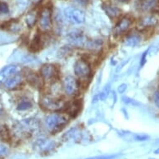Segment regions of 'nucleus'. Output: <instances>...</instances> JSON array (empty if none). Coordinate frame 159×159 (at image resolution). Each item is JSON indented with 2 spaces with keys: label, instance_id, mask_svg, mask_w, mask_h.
<instances>
[{
  "label": "nucleus",
  "instance_id": "24",
  "mask_svg": "<svg viewBox=\"0 0 159 159\" xmlns=\"http://www.w3.org/2000/svg\"><path fill=\"white\" fill-rule=\"evenodd\" d=\"M8 12H9V9H8V4L4 2L0 1V14H5Z\"/></svg>",
  "mask_w": 159,
  "mask_h": 159
},
{
  "label": "nucleus",
  "instance_id": "17",
  "mask_svg": "<svg viewBox=\"0 0 159 159\" xmlns=\"http://www.w3.org/2000/svg\"><path fill=\"white\" fill-rule=\"evenodd\" d=\"M103 9H104L105 13H107L111 18H117V17L120 15L121 13V11L119 8H117L115 6L110 5V4L103 5Z\"/></svg>",
  "mask_w": 159,
  "mask_h": 159
},
{
  "label": "nucleus",
  "instance_id": "29",
  "mask_svg": "<svg viewBox=\"0 0 159 159\" xmlns=\"http://www.w3.org/2000/svg\"><path fill=\"white\" fill-rule=\"evenodd\" d=\"M149 50V49H148ZM148 50H147L145 52H143V54L142 56V58H141V61H140V66L143 67V66L146 63V60H147V55H148Z\"/></svg>",
  "mask_w": 159,
  "mask_h": 159
},
{
  "label": "nucleus",
  "instance_id": "4",
  "mask_svg": "<svg viewBox=\"0 0 159 159\" xmlns=\"http://www.w3.org/2000/svg\"><path fill=\"white\" fill-rule=\"evenodd\" d=\"M39 26L43 31H48L52 27V12L48 7L40 11L39 17Z\"/></svg>",
  "mask_w": 159,
  "mask_h": 159
},
{
  "label": "nucleus",
  "instance_id": "5",
  "mask_svg": "<svg viewBox=\"0 0 159 159\" xmlns=\"http://www.w3.org/2000/svg\"><path fill=\"white\" fill-rule=\"evenodd\" d=\"M68 43L75 47H83L85 46L88 42L86 37L80 30H72L67 35Z\"/></svg>",
  "mask_w": 159,
  "mask_h": 159
},
{
  "label": "nucleus",
  "instance_id": "1",
  "mask_svg": "<svg viewBox=\"0 0 159 159\" xmlns=\"http://www.w3.org/2000/svg\"><path fill=\"white\" fill-rule=\"evenodd\" d=\"M68 123L65 116L60 113H52L48 115L45 119V125L51 133H57L62 129Z\"/></svg>",
  "mask_w": 159,
  "mask_h": 159
},
{
  "label": "nucleus",
  "instance_id": "15",
  "mask_svg": "<svg viewBox=\"0 0 159 159\" xmlns=\"http://www.w3.org/2000/svg\"><path fill=\"white\" fill-rule=\"evenodd\" d=\"M141 41V37L137 34H133L128 35L124 39V44L128 47H135Z\"/></svg>",
  "mask_w": 159,
  "mask_h": 159
},
{
  "label": "nucleus",
  "instance_id": "19",
  "mask_svg": "<svg viewBox=\"0 0 159 159\" xmlns=\"http://www.w3.org/2000/svg\"><path fill=\"white\" fill-rule=\"evenodd\" d=\"M157 23V20L154 16H147L142 19L141 25L144 28H147V27L154 26Z\"/></svg>",
  "mask_w": 159,
  "mask_h": 159
},
{
  "label": "nucleus",
  "instance_id": "14",
  "mask_svg": "<svg viewBox=\"0 0 159 159\" xmlns=\"http://www.w3.org/2000/svg\"><path fill=\"white\" fill-rule=\"evenodd\" d=\"M22 82V77L18 74H14V75L11 76L10 78H8L5 82H4V85L7 89H12L18 86L21 84Z\"/></svg>",
  "mask_w": 159,
  "mask_h": 159
},
{
  "label": "nucleus",
  "instance_id": "3",
  "mask_svg": "<svg viewBox=\"0 0 159 159\" xmlns=\"http://www.w3.org/2000/svg\"><path fill=\"white\" fill-rule=\"evenodd\" d=\"M63 14L68 22L74 24H81L85 21V13L84 11L73 7H67Z\"/></svg>",
  "mask_w": 159,
  "mask_h": 159
},
{
  "label": "nucleus",
  "instance_id": "30",
  "mask_svg": "<svg viewBox=\"0 0 159 159\" xmlns=\"http://www.w3.org/2000/svg\"><path fill=\"white\" fill-rule=\"evenodd\" d=\"M127 88H128L127 84H122L121 85H119V87H118L117 91H118V93H124V92L127 90Z\"/></svg>",
  "mask_w": 159,
  "mask_h": 159
},
{
  "label": "nucleus",
  "instance_id": "28",
  "mask_svg": "<svg viewBox=\"0 0 159 159\" xmlns=\"http://www.w3.org/2000/svg\"><path fill=\"white\" fill-rule=\"evenodd\" d=\"M148 139H149V136L146 135V134H138V135H135L136 141H147Z\"/></svg>",
  "mask_w": 159,
  "mask_h": 159
},
{
  "label": "nucleus",
  "instance_id": "12",
  "mask_svg": "<svg viewBox=\"0 0 159 159\" xmlns=\"http://www.w3.org/2000/svg\"><path fill=\"white\" fill-rule=\"evenodd\" d=\"M18 70V67L17 65H8L6 66L0 71V84L5 82L11 76L14 75Z\"/></svg>",
  "mask_w": 159,
  "mask_h": 159
},
{
  "label": "nucleus",
  "instance_id": "23",
  "mask_svg": "<svg viewBox=\"0 0 159 159\" xmlns=\"http://www.w3.org/2000/svg\"><path fill=\"white\" fill-rule=\"evenodd\" d=\"M122 100H123V102L127 105H132V106H138V105H140V103H139L138 101H136L134 99L131 98L129 97H123V98H122Z\"/></svg>",
  "mask_w": 159,
  "mask_h": 159
},
{
  "label": "nucleus",
  "instance_id": "25",
  "mask_svg": "<svg viewBox=\"0 0 159 159\" xmlns=\"http://www.w3.org/2000/svg\"><path fill=\"white\" fill-rule=\"evenodd\" d=\"M35 22H36V18H35V16L33 15V14H29V16H28L26 18V23L28 24L29 28H31L32 26H34V24H35Z\"/></svg>",
  "mask_w": 159,
  "mask_h": 159
},
{
  "label": "nucleus",
  "instance_id": "8",
  "mask_svg": "<svg viewBox=\"0 0 159 159\" xmlns=\"http://www.w3.org/2000/svg\"><path fill=\"white\" fill-rule=\"evenodd\" d=\"M57 74V70L54 65L47 63L43 65L40 68V76L44 80H51Z\"/></svg>",
  "mask_w": 159,
  "mask_h": 159
},
{
  "label": "nucleus",
  "instance_id": "11",
  "mask_svg": "<svg viewBox=\"0 0 159 159\" xmlns=\"http://www.w3.org/2000/svg\"><path fill=\"white\" fill-rule=\"evenodd\" d=\"M37 148L39 149V152H49L50 151H52V149L54 148L55 143L53 141H51L49 139H39V141L36 143Z\"/></svg>",
  "mask_w": 159,
  "mask_h": 159
},
{
  "label": "nucleus",
  "instance_id": "20",
  "mask_svg": "<svg viewBox=\"0 0 159 159\" xmlns=\"http://www.w3.org/2000/svg\"><path fill=\"white\" fill-rule=\"evenodd\" d=\"M42 44V40L39 35H36L33 39V42L31 44V50L33 52H36L40 49V46Z\"/></svg>",
  "mask_w": 159,
  "mask_h": 159
},
{
  "label": "nucleus",
  "instance_id": "34",
  "mask_svg": "<svg viewBox=\"0 0 159 159\" xmlns=\"http://www.w3.org/2000/svg\"><path fill=\"white\" fill-rule=\"evenodd\" d=\"M120 2H123V3H126V2H128V0H118Z\"/></svg>",
  "mask_w": 159,
  "mask_h": 159
},
{
  "label": "nucleus",
  "instance_id": "18",
  "mask_svg": "<svg viewBox=\"0 0 159 159\" xmlns=\"http://www.w3.org/2000/svg\"><path fill=\"white\" fill-rule=\"evenodd\" d=\"M64 108H66V111L68 112V114L71 115L72 117H75L76 115L78 114V112H79V109H80V104L79 102H73L69 103L68 106L64 107Z\"/></svg>",
  "mask_w": 159,
  "mask_h": 159
},
{
  "label": "nucleus",
  "instance_id": "7",
  "mask_svg": "<svg viewBox=\"0 0 159 159\" xmlns=\"http://www.w3.org/2000/svg\"><path fill=\"white\" fill-rule=\"evenodd\" d=\"M63 87L64 91L69 96H73L78 91V83L72 76H67L64 78L63 82Z\"/></svg>",
  "mask_w": 159,
  "mask_h": 159
},
{
  "label": "nucleus",
  "instance_id": "22",
  "mask_svg": "<svg viewBox=\"0 0 159 159\" xmlns=\"http://www.w3.org/2000/svg\"><path fill=\"white\" fill-rule=\"evenodd\" d=\"M33 104L32 102L29 100H24V101H22L18 106V110L19 111H25V110H28L29 108H31Z\"/></svg>",
  "mask_w": 159,
  "mask_h": 159
},
{
  "label": "nucleus",
  "instance_id": "27",
  "mask_svg": "<svg viewBox=\"0 0 159 159\" xmlns=\"http://www.w3.org/2000/svg\"><path fill=\"white\" fill-rule=\"evenodd\" d=\"M8 152V148L3 144H0V157H5Z\"/></svg>",
  "mask_w": 159,
  "mask_h": 159
},
{
  "label": "nucleus",
  "instance_id": "16",
  "mask_svg": "<svg viewBox=\"0 0 159 159\" xmlns=\"http://www.w3.org/2000/svg\"><path fill=\"white\" fill-rule=\"evenodd\" d=\"M158 0H140L139 8L143 11H150L157 4Z\"/></svg>",
  "mask_w": 159,
  "mask_h": 159
},
{
  "label": "nucleus",
  "instance_id": "21",
  "mask_svg": "<svg viewBox=\"0 0 159 159\" xmlns=\"http://www.w3.org/2000/svg\"><path fill=\"white\" fill-rule=\"evenodd\" d=\"M110 90H111V87H110V84H107L105 86V88L102 90V92L98 94V100H101V101H105L106 99L108 98L110 93Z\"/></svg>",
  "mask_w": 159,
  "mask_h": 159
},
{
  "label": "nucleus",
  "instance_id": "10",
  "mask_svg": "<svg viewBox=\"0 0 159 159\" xmlns=\"http://www.w3.org/2000/svg\"><path fill=\"white\" fill-rule=\"evenodd\" d=\"M131 24H132L131 18H129L128 17H124L116 24V26L113 29V33H114L115 35L123 34V33H125L129 29Z\"/></svg>",
  "mask_w": 159,
  "mask_h": 159
},
{
  "label": "nucleus",
  "instance_id": "2",
  "mask_svg": "<svg viewBox=\"0 0 159 159\" xmlns=\"http://www.w3.org/2000/svg\"><path fill=\"white\" fill-rule=\"evenodd\" d=\"M39 104L45 110L48 111H59L65 107V102L62 101L61 99L56 98L54 97L44 95L41 97L39 100Z\"/></svg>",
  "mask_w": 159,
  "mask_h": 159
},
{
  "label": "nucleus",
  "instance_id": "26",
  "mask_svg": "<svg viewBox=\"0 0 159 159\" xmlns=\"http://www.w3.org/2000/svg\"><path fill=\"white\" fill-rule=\"evenodd\" d=\"M118 156H119L118 154H115V155H109V156L94 157H90L88 159H116Z\"/></svg>",
  "mask_w": 159,
  "mask_h": 159
},
{
  "label": "nucleus",
  "instance_id": "13",
  "mask_svg": "<svg viewBox=\"0 0 159 159\" xmlns=\"http://www.w3.org/2000/svg\"><path fill=\"white\" fill-rule=\"evenodd\" d=\"M63 139L65 141H69V140H74L78 141L82 138V133L78 128H74L68 131L67 133L63 135Z\"/></svg>",
  "mask_w": 159,
  "mask_h": 159
},
{
  "label": "nucleus",
  "instance_id": "32",
  "mask_svg": "<svg viewBox=\"0 0 159 159\" xmlns=\"http://www.w3.org/2000/svg\"><path fill=\"white\" fill-rule=\"evenodd\" d=\"M76 2L79 4H81V5H86V3H88V0H76Z\"/></svg>",
  "mask_w": 159,
  "mask_h": 159
},
{
  "label": "nucleus",
  "instance_id": "6",
  "mask_svg": "<svg viewBox=\"0 0 159 159\" xmlns=\"http://www.w3.org/2000/svg\"><path fill=\"white\" fill-rule=\"evenodd\" d=\"M74 73L79 78H88L91 75V67L87 61L79 59L74 64Z\"/></svg>",
  "mask_w": 159,
  "mask_h": 159
},
{
  "label": "nucleus",
  "instance_id": "31",
  "mask_svg": "<svg viewBox=\"0 0 159 159\" xmlns=\"http://www.w3.org/2000/svg\"><path fill=\"white\" fill-rule=\"evenodd\" d=\"M153 98H154V102H155V104L157 105V107H159V90L155 92Z\"/></svg>",
  "mask_w": 159,
  "mask_h": 159
},
{
  "label": "nucleus",
  "instance_id": "33",
  "mask_svg": "<svg viewBox=\"0 0 159 159\" xmlns=\"http://www.w3.org/2000/svg\"><path fill=\"white\" fill-rule=\"evenodd\" d=\"M154 153L155 154H159V148H157L155 151H154Z\"/></svg>",
  "mask_w": 159,
  "mask_h": 159
},
{
  "label": "nucleus",
  "instance_id": "9",
  "mask_svg": "<svg viewBox=\"0 0 159 159\" xmlns=\"http://www.w3.org/2000/svg\"><path fill=\"white\" fill-rule=\"evenodd\" d=\"M24 74H25L27 81L29 82L32 86L36 87V88H41V86L43 85L41 76H39L36 73H34V71L30 70V69H26V73Z\"/></svg>",
  "mask_w": 159,
  "mask_h": 159
}]
</instances>
